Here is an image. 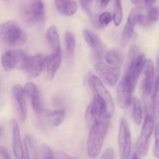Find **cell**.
Returning a JSON list of instances; mask_svg holds the SVG:
<instances>
[{
  "label": "cell",
  "mask_w": 159,
  "mask_h": 159,
  "mask_svg": "<svg viewBox=\"0 0 159 159\" xmlns=\"http://www.w3.org/2000/svg\"><path fill=\"white\" fill-rule=\"evenodd\" d=\"M92 2H93V0H79V3H80L81 6L85 11L89 10Z\"/></svg>",
  "instance_id": "34"
},
{
  "label": "cell",
  "mask_w": 159,
  "mask_h": 159,
  "mask_svg": "<svg viewBox=\"0 0 159 159\" xmlns=\"http://www.w3.org/2000/svg\"><path fill=\"white\" fill-rule=\"evenodd\" d=\"M36 158H54V152L45 144L39 146L36 151Z\"/></svg>",
  "instance_id": "28"
},
{
  "label": "cell",
  "mask_w": 159,
  "mask_h": 159,
  "mask_svg": "<svg viewBox=\"0 0 159 159\" xmlns=\"http://www.w3.org/2000/svg\"><path fill=\"white\" fill-rule=\"evenodd\" d=\"M159 20V9L156 6L148 8L145 16V26L154 23Z\"/></svg>",
  "instance_id": "27"
},
{
  "label": "cell",
  "mask_w": 159,
  "mask_h": 159,
  "mask_svg": "<svg viewBox=\"0 0 159 159\" xmlns=\"http://www.w3.org/2000/svg\"><path fill=\"white\" fill-rule=\"evenodd\" d=\"M27 55L20 49L6 51L2 56V65L5 71H10L14 69H23L26 66Z\"/></svg>",
  "instance_id": "6"
},
{
  "label": "cell",
  "mask_w": 159,
  "mask_h": 159,
  "mask_svg": "<svg viewBox=\"0 0 159 159\" xmlns=\"http://www.w3.org/2000/svg\"><path fill=\"white\" fill-rule=\"evenodd\" d=\"M24 88L20 85H14L11 88V99L17 117L20 121L24 122L27 116V106L26 102Z\"/></svg>",
  "instance_id": "9"
},
{
  "label": "cell",
  "mask_w": 159,
  "mask_h": 159,
  "mask_svg": "<svg viewBox=\"0 0 159 159\" xmlns=\"http://www.w3.org/2000/svg\"><path fill=\"white\" fill-rule=\"evenodd\" d=\"M46 58L47 56L42 54H37L31 57H28L24 68L27 77L34 79L40 75L45 67Z\"/></svg>",
  "instance_id": "13"
},
{
  "label": "cell",
  "mask_w": 159,
  "mask_h": 159,
  "mask_svg": "<svg viewBox=\"0 0 159 159\" xmlns=\"http://www.w3.org/2000/svg\"><path fill=\"white\" fill-rule=\"evenodd\" d=\"M83 37L87 44L93 49L99 50L102 46V42L97 34L89 29L83 30Z\"/></svg>",
  "instance_id": "23"
},
{
  "label": "cell",
  "mask_w": 159,
  "mask_h": 159,
  "mask_svg": "<svg viewBox=\"0 0 159 159\" xmlns=\"http://www.w3.org/2000/svg\"><path fill=\"white\" fill-rule=\"evenodd\" d=\"M132 158H141V155H139V154L138 153V152H135V153H134V155H133V156L131 157Z\"/></svg>",
  "instance_id": "36"
},
{
  "label": "cell",
  "mask_w": 159,
  "mask_h": 159,
  "mask_svg": "<svg viewBox=\"0 0 159 159\" xmlns=\"http://www.w3.org/2000/svg\"><path fill=\"white\" fill-rule=\"evenodd\" d=\"M142 14L143 13L141 12V8L138 7V6L134 8L130 11L128 18H127V23H126L125 26H124V30L122 31V34H121L120 42L121 45L123 47L127 46V44L129 43L130 39H131L134 31L135 26H136L137 23H140V20H141Z\"/></svg>",
  "instance_id": "11"
},
{
  "label": "cell",
  "mask_w": 159,
  "mask_h": 159,
  "mask_svg": "<svg viewBox=\"0 0 159 159\" xmlns=\"http://www.w3.org/2000/svg\"><path fill=\"white\" fill-rule=\"evenodd\" d=\"M0 38L4 46L7 48H17L26 43L27 35L16 22L9 20L1 24Z\"/></svg>",
  "instance_id": "2"
},
{
  "label": "cell",
  "mask_w": 159,
  "mask_h": 159,
  "mask_svg": "<svg viewBox=\"0 0 159 159\" xmlns=\"http://www.w3.org/2000/svg\"><path fill=\"white\" fill-rule=\"evenodd\" d=\"M57 12L63 16H71L76 13L78 4L75 0H54Z\"/></svg>",
  "instance_id": "20"
},
{
  "label": "cell",
  "mask_w": 159,
  "mask_h": 159,
  "mask_svg": "<svg viewBox=\"0 0 159 159\" xmlns=\"http://www.w3.org/2000/svg\"><path fill=\"white\" fill-rule=\"evenodd\" d=\"M135 87L122 79L116 89V100L121 109H127L133 103V93Z\"/></svg>",
  "instance_id": "12"
},
{
  "label": "cell",
  "mask_w": 159,
  "mask_h": 159,
  "mask_svg": "<svg viewBox=\"0 0 159 159\" xmlns=\"http://www.w3.org/2000/svg\"><path fill=\"white\" fill-rule=\"evenodd\" d=\"M61 63V51L51 52L50 55L47 56L45 68L51 79H52L56 75L57 70L60 68Z\"/></svg>",
  "instance_id": "19"
},
{
  "label": "cell",
  "mask_w": 159,
  "mask_h": 159,
  "mask_svg": "<svg viewBox=\"0 0 159 159\" xmlns=\"http://www.w3.org/2000/svg\"><path fill=\"white\" fill-rule=\"evenodd\" d=\"M111 0H97L98 6L101 8V9H104L108 6L109 3L110 2Z\"/></svg>",
  "instance_id": "35"
},
{
  "label": "cell",
  "mask_w": 159,
  "mask_h": 159,
  "mask_svg": "<svg viewBox=\"0 0 159 159\" xmlns=\"http://www.w3.org/2000/svg\"><path fill=\"white\" fill-rule=\"evenodd\" d=\"M0 157L2 159H9L10 158V155L8 152L7 149L4 147V146H1L0 148Z\"/></svg>",
  "instance_id": "33"
},
{
  "label": "cell",
  "mask_w": 159,
  "mask_h": 159,
  "mask_svg": "<svg viewBox=\"0 0 159 159\" xmlns=\"http://www.w3.org/2000/svg\"><path fill=\"white\" fill-rule=\"evenodd\" d=\"M102 159H113L116 158L115 152L113 148H107L105 152L102 153V156L100 157Z\"/></svg>",
  "instance_id": "32"
},
{
  "label": "cell",
  "mask_w": 159,
  "mask_h": 159,
  "mask_svg": "<svg viewBox=\"0 0 159 159\" xmlns=\"http://www.w3.org/2000/svg\"><path fill=\"white\" fill-rule=\"evenodd\" d=\"M132 3L141 8H149L153 6L156 0H131Z\"/></svg>",
  "instance_id": "31"
},
{
  "label": "cell",
  "mask_w": 159,
  "mask_h": 159,
  "mask_svg": "<svg viewBox=\"0 0 159 159\" xmlns=\"http://www.w3.org/2000/svg\"><path fill=\"white\" fill-rule=\"evenodd\" d=\"M157 70H158V72L159 73V54L158 56V59H157Z\"/></svg>",
  "instance_id": "37"
},
{
  "label": "cell",
  "mask_w": 159,
  "mask_h": 159,
  "mask_svg": "<svg viewBox=\"0 0 159 159\" xmlns=\"http://www.w3.org/2000/svg\"><path fill=\"white\" fill-rule=\"evenodd\" d=\"M133 119L135 124L138 125H140L142 123V108L141 102L138 98H134L133 99Z\"/></svg>",
  "instance_id": "25"
},
{
  "label": "cell",
  "mask_w": 159,
  "mask_h": 159,
  "mask_svg": "<svg viewBox=\"0 0 159 159\" xmlns=\"http://www.w3.org/2000/svg\"><path fill=\"white\" fill-rule=\"evenodd\" d=\"M137 52L138 51H136V49L133 47L130 52V58L129 59L127 70L123 77L124 80H126L134 87L138 83V79H139L141 72L144 71V66H145L146 61H147L144 54L138 53L137 54Z\"/></svg>",
  "instance_id": "5"
},
{
  "label": "cell",
  "mask_w": 159,
  "mask_h": 159,
  "mask_svg": "<svg viewBox=\"0 0 159 159\" xmlns=\"http://www.w3.org/2000/svg\"><path fill=\"white\" fill-rule=\"evenodd\" d=\"M24 91L26 96H28L30 101L34 112L37 114H41V113L44 110L43 109V106H42L40 92L35 84L33 82H27L24 86Z\"/></svg>",
  "instance_id": "16"
},
{
  "label": "cell",
  "mask_w": 159,
  "mask_h": 159,
  "mask_svg": "<svg viewBox=\"0 0 159 159\" xmlns=\"http://www.w3.org/2000/svg\"><path fill=\"white\" fill-rule=\"evenodd\" d=\"M47 42L51 48L52 52H59L61 51L60 37H59L58 30L54 25H51L46 31Z\"/></svg>",
  "instance_id": "21"
},
{
  "label": "cell",
  "mask_w": 159,
  "mask_h": 159,
  "mask_svg": "<svg viewBox=\"0 0 159 159\" xmlns=\"http://www.w3.org/2000/svg\"><path fill=\"white\" fill-rule=\"evenodd\" d=\"M105 59L107 63L113 66L120 67L123 64L122 53L116 48L107 51V54H105Z\"/></svg>",
  "instance_id": "22"
},
{
  "label": "cell",
  "mask_w": 159,
  "mask_h": 159,
  "mask_svg": "<svg viewBox=\"0 0 159 159\" xmlns=\"http://www.w3.org/2000/svg\"><path fill=\"white\" fill-rule=\"evenodd\" d=\"M118 145H119L120 157L122 159H127L131 153V134L128 123L125 118H121L118 133Z\"/></svg>",
  "instance_id": "8"
},
{
  "label": "cell",
  "mask_w": 159,
  "mask_h": 159,
  "mask_svg": "<svg viewBox=\"0 0 159 159\" xmlns=\"http://www.w3.org/2000/svg\"><path fill=\"white\" fill-rule=\"evenodd\" d=\"M40 115L45 122L50 126L58 127L65 120V111L64 110H43Z\"/></svg>",
  "instance_id": "18"
},
{
  "label": "cell",
  "mask_w": 159,
  "mask_h": 159,
  "mask_svg": "<svg viewBox=\"0 0 159 159\" xmlns=\"http://www.w3.org/2000/svg\"><path fill=\"white\" fill-rule=\"evenodd\" d=\"M20 16L27 26L41 23L45 16V6L42 0H28L20 8Z\"/></svg>",
  "instance_id": "4"
},
{
  "label": "cell",
  "mask_w": 159,
  "mask_h": 159,
  "mask_svg": "<svg viewBox=\"0 0 159 159\" xmlns=\"http://www.w3.org/2000/svg\"><path fill=\"white\" fill-rule=\"evenodd\" d=\"M112 20H113V16L109 12H103L98 17L97 23L100 28L105 27L111 23Z\"/></svg>",
  "instance_id": "29"
},
{
  "label": "cell",
  "mask_w": 159,
  "mask_h": 159,
  "mask_svg": "<svg viewBox=\"0 0 159 159\" xmlns=\"http://www.w3.org/2000/svg\"><path fill=\"white\" fill-rule=\"evenodd\" d=\"M155 143L153 149V155L155 157L159 158V123L155 125Z\"/></svg>",
  "instance_id": "30"
},
{
  "label": "cell",
  "mask_w": 159,
  "mask_h": 159,
  "mask_svg": "<svg viewBox=\"0 0 159 159\" xmlns=\"http://www.w3.org/2000/svg\"><path fill=\"white\" fill-rule=\"evenodd\" d=\"M5 2H9V1H10V0H4Z\"/></svg>",
  "instance_id": "38"
},
{
  "label": "cell",
  "mask_w": 159,
  "mask_h": 159,
  "mask_svg": "<svg viewBox=\"0 0 159 159\" xmlns=\"http://www.w3.org/2000/svg\"><path fill=\"white\" fill-rule=\"evenodd\" d=\"M155 84V68L152 60L148 59L144 68V76L141 82V91L144 97L150 96Z\"/></svg>",
  "instance_id": "14"
},
{
  "label": "cell",
  "mask_w": 159,
  "mask_h": 159,
  "mask_svg": "<svg viewBox=\"0 0 159 159\" xmlns=\"http://www.w3.org/2000/svg\"><path fill=\"white\" fill-rule=\"evenodd\" d=\"M110 119L101 120L91 126L87 141V153L90 158H97L101 152L109 130Z\"/></svg>",
  "instance_id": "1"
},
{
  "label": "cell",
  "mask_w": 159,
  "mask_h": 159,
  "mask_svg": "<svg viewBox=\"0 0 159 159\" xmlns=\"http://www.w3.org/2000/svg\"><path fill=\"white\" fill-rule=\"evenodd\" d=\"M88 82L94 99L102 106L107 115L111 117L114 113V102L102 79L96 75H91L89 78Z\"/></svg>",
  "instance_id": "3"
},
{
  "label": "cell",
  "mask_w": 159,
  "mask_h": 159,
  "mask_svg": "<svg viewBox=\"0 0 159 159\" xmlns=\"http://www.w3.org/2000/svg\"><path fill=\"white\" fill-rule=\"evenodd\" d=\"M155 120L153 116L148 114L146 115L136 144V152L141 157L146 156L148 152L151 136L155 129Z\"/></svg>",
  "instance_id": "7"
},
{
  "label": "cell",
  "mask_w": 159,
  "mask_h": 159,
  "mask_svg": "<svg viewBox=\"0 0 159 159\" xmlns=\"http://www.w3.org/2000/svg\"><path fill=\"white\" fill-rule=\"evenodd\" d=\"M11 127V139H12V147L14 156L16 158H25V152L23 150V143H22L20 130L17 120L12 119L10 121Z\"/></svg>",
  "instance_id": "15"
},
{
  "label": "cell",
  "mask_w": 159,
  "mask_h": 159,
  "mask_svg": "<svg viewBox=\"0 0 159 159\" xmlns=\"http://www.w3.org/2000/svg\"><path fill=\"white\" fill-rule=\"evenodd\" d=\"M94 68L101 79L109 86H114L117 83L120 75V67L113 66L108 63L99 61L95 64Z\"/></svg>",
  "instance_id": "10"
},
{
  "label": "cell",
  "mask_w": 159,
  "mask_h": 159,
  "mask_svg": "<svg viewBox=\"0 0 159 159\" xmlns=\"http://www.w3.org/2000/svg\"><path fill=\"white\" fill-rule=\"evenodd\" d=\"M113 17L115 26H119L123 20V9L121 0H114Z\"/></svg>",
  "instance_id": "26"
},
{
  "label": "cell",
  "mask_w": 159,
  "mask_h": 159,
  "mask_svg": "<svg viewBox=\"0 0 159 159\" xmlns=\"http://www.w3.org/2000/svg\"><path fill=\"white\" fill-rule=\"evenodd\" d=\"M65 51L69 59L72 58L74 55L75 50L76 46V38L75 34L71 31L67 30L65 34Z\"/></svg>",
  "instance_id": "24"
},
{
  "label": "cell",
  "mask_w": 159,
  "mask_h": 159,
  "mask_svg": "<svg viewBox=\"0 0 159 159\" xmlns=\"http://www.w3.org/2000/svg\"><path fill=\"white\" fill-rule=\"evenodd\" d=\"M146 113L153 116L155 120L159 118V74L150 95V101L146 105Z\"/></svg>",
  "instance_id": "17"
}]
</instances>
